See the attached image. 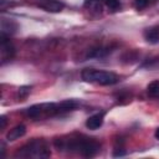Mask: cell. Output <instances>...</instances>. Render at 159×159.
<instances>
[{
  "mask_svg": "<svg viewBox=\"0 0 159 159\" xmlns=\"http://www.w3.org/2000/svg\"><path fill=\"white\" fill-rule=\"evenodd\" d=\"M102 2H104L108 9H111L112 11H117L120 9V1L119 0H101Z\"/></svg>",
  "mask_w": 159,
  "mask_h": 159,
  "instance_id": "obj_13",
  "label": "cell"
},
{
  "mask_svg": "<svg viewBox=\"0 0 159 159\" xmlns=\"http://www.w3.org/2000/svg\"><path fill=\"white\" fill-rule=\"evenodd\" d=\"M155 138L159 140V128H157V130H155Z\"/></svg>",
  "mask_w": 159,
  "mask_h": 159,
  "instance_id": "obj_18",
  "label": "cell"
},
{
  "mask_svg": "<svg viewBox=\"0 0 159 159\" xmlns=\"http://www.w3.org/2000/svg\"><path fill=\"white\" fill-rule=\"evenodd\" d=\"M147 92H148V96L149 97L159 98V81L158 80L152 81L148 84V87H147Z\"/></svg>",
  "mask_w": 159,
  "mask_h": 159,
  "instance_id": "obj_11",
  "label": "cell"
},
{
  "mask_svg": "<svg viewBox=\"0 0 159 159\" xmlns=\"http://www.w3.org/2000/svg\"><path fill=\"white\" fill-rule=\"evenodd\" d=\"M55 147L62 152L66 150V152L80 153L86 158L94 157L101 149V144L97 140L84 135H70V137L57 138L55 140Z\"/></svg>",
  "mask_w": 159,
  "mask_h": 159,
  "instance_id": "obj_1",
  "label": "cell"
},
{
  "mask_svg": "<svg viewBox=\"0 0 159 159\" xmlns=\"http://www.w3.org/2000/svg\"><path fill=\"white\" fill-rule=\"evenodd\" d=\"M50 155H51L50 147L47 142L43 139H32L31 142L21 147L15 154L16 158L20 157V158H36V159L48 158Z\"/></svg>",
  "mask_w": 159,
  "mask_h": 159,
  "instance_id": "obj_2",
  "label": "cell"
},
{
  "mask_svg": "<svg viewBox=\"0 0 159 159\" xmlns=\"http://www.w3.org/2000/svg\"><path fill=\"white\" fill-rule=\"evenodd\" d=\"M0 52H1V61H2V63H5L6 61H10L15 56V47L11 43V41L9 40V37L5 36V35H1Z\"/></svg>",
  "mask_w": 159,
  "mask_h": 159,
  "instance_id": "obj_4",
  "label": "cell"
},
{
  "mask_svg": "<svg viewBox=\"0 0 159 159\" xmlns=\"http://www.w3.org/2000/svg\"><path fill=\"white\" fill-rule=\"evenodd\" d=\"M78 106V103L73 99H66V101H62L61 103H58V107H60V112H67V111H73L76 107Z\"/></svg>",
  "mask_w": 159,
  "mask_h": 159,
  "instance_id": "obj_12",
  "label": "cell"
},
{
  "mask_svg": "<svg viewBox=\"0 0 159 159\" xmlns=\"http://www.w3.org/2000/svg\"><path fill=\"white\" fill-rule=\"evenodd\" d=\"M81 77L86 82H94V83H99L103 86L114 84L119 80L118 76L113 72H107V71H101V70H94V68H84L81 72Z\"/></svg>",
  "mask_w": 159,
  "mask_h": 159,
  "instance_id": "obj_3",
  "label": "cell"
},
{
  "mask_svg": "<svg viewBox=\"0 0 159 159\" xmlns=\"http://www.w3.org/2000/svg\"><path fill=\"white\" fill-rule=\"evenodd\" d=\"M25 133H26V127H25L24 124H19V125L14 127L12 129H10V130L7 132L6 139H7L9 142H14V140L21 138L22 135H25Z\"/></svg>",
  "mask_w": 159,
  "mask_h": 159,
  "instance_id": "obj_7",
  "label": "cell"
},
{
  "mask_svg": "<svg viewBox=\"0 0 159 159\" xmlns=\"http://www.w3.org/2000/svg\"><path fill=\"white\" fill-rule=\"evenodd\" d=\"M124 154H125V152H124L122 148H116V152L113 153L114 157H122V155H124Z\"/></svg>",
  "mask_w": 159,
  "mask_h": 159,
  "instance_id": "obj_16",
  "label": "cell"
},
{
  "mask_svg": "<svg viewBox=\"0 0 159 159\" xmlns=\"http://www.w3.org/2000/svg\"><path fill=\"white\" fill-rule=\"evenodd\" d=\"M40 6L50 12H58L65 7V4L60 0H42Z\"/></svg>",
  "mask_w": 159,
  "mask_h": 159,
  "instance_id": "obj_5",
  "label": "cell"
},
{
  "mask_svg": "<svg viewBox=\"0 0 159 159\" xmlns=\"http://www.w3.org/2000/svg\"><path fill=\"white\" fill-rule=\"evenodd\" d=\"M0 120H1V129H5V127H6V118H5V116H1V118H0Z\"/></svg>",
  "mask_w": 159,
  "mask_h": 159,
  "instance_id": "obj_17",
  "label": "cell"
},
{
  "mask_svg": "<svg viewBox=\"0 0 159 159\" xmlns=\"http://www.w3.org/2000/svg\"><path fill=\"white\" fill-rule=\"evenodd\" d=\"M103 117H104V113H103V112H102V113H96V114L91 116V117L86 120V127H87L88 129H92V130L98 129V128L103 124Z\"/></svg>",
  "mask_w": 159,
  "mask_h": 159,
  "instance_id": "obj_6",
  "label": "cell"
},
{
  "mask_svg": "<svg viewBox=\"0 0 159 159\" xmlns=\"http://www.w3.org/2000/svg\"><path fill=\"white\" fill-rule=\"evenodd\" d=\"M144 37L150 43L159 42V27H150L144 31Z\"/></svg>",
  "mask_w": 159,
  "mask_h": 159,
  "instance_id": "obj_9",
  "label": "cell"
},
{
  "mask_svg": "<svg viewBox=\"0 0 159 159\" xmlns=\"http://www.w3.org/2000/svg\"><path fill=\"white\" fill-rule=\"evenodd\" d=\"M148 4H149V0H134V6L138 10H142V9L147 7Z\"/></svg>",
  "mask_w": 159,
  "mask_h": 159,
  "instance_id": "obj_14",
  "label": "cell"
},
{
  "mask_svg": "<svg viewBox=\"0 0 159 159\" xmlns=\"http://www.w3.org/2000/svg\"><path fill=\"white\" fill-rule=\"evenodd\" d=\"M29 92H30V87H21L19 89V97L22 99V98H25L29 94Z\"/></svg>",
  "mask_w": 159,
  "mask_h": 159,
  "instance_id": "obj_15",
  "label": "cell"
},
{
  "mask_svg": "<svg viewBox=\"0 0 159 159\" xmlns=\"http://www.w3.org/2000/svg\"><path fill=\"white\" fill-rule=\"evenodd\" d=\"M111 51L112 50L109 47H102V46H99V47H94V48L89 50L88 53H87V56L88 57H94V58H101V57L107 56Z\"/></svg>",
  "mask_w": 159,
  "mask_h": 159,
  "instance_id": "obj_10",
  "label": "cell"
},
{
  "mask_svg": "<svg viewBox=\"0 0 159 159\" xmlns=\"http://www.w3.org/2000/svg\"><path fill=\"white\" fill-rule=\"evenodd\" d=\"M17 29V25L15 21L12 20H9V19H2L1 20V35H5V36H10L12 35Z\"/></svg>",
  "mask_w": 159,
  "mask_h": 159,
  "instance_id": "obj_8",
  "label": "cell"
}]
</instances>
